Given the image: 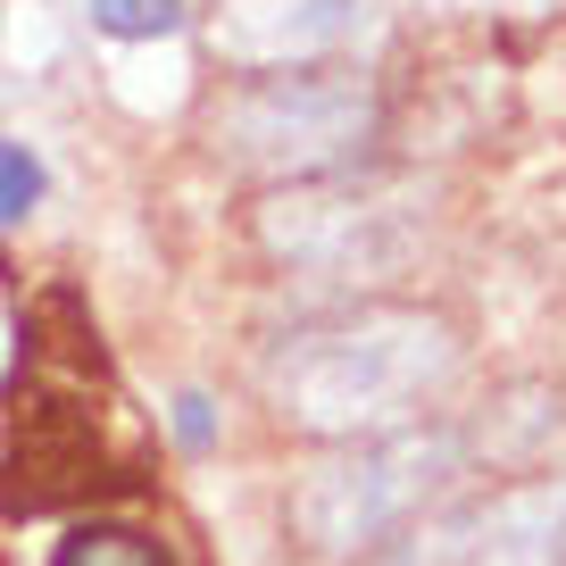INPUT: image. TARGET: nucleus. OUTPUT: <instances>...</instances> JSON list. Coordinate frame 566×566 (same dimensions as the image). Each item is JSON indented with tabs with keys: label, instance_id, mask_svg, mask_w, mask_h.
Instances as JSON below:
<instances>
[{
	"label": "nucleus",
	"instance_id": "nucleus-1",
	"mask_svg": "<svg viewBox=\"0 0 566 566\" xmlns=\"http://www.w3.org/2000/svg\"><path fill=\"white\" fill-rule=\"evenodd\" d=\"M459 375V334L433 308L367 301L342 308L325 325H301L266 358V400L292 433L317 442H367V433H400L433 391Z\"/></svg>",
	"mask_w": 566,
	"mask_h": 566
},
{
	"label": "nucleus",
	"instance_id": "nucleus-2",
	"mask_svg": "<svg viewBox=\"0 0 566 566\" xmlns=\"http://www.w3.org/2000/svg\"><path fill=\"white\" fill-rule=\"evenodd\" d=\"M467 433L450 424H400L367 442H334L283 492V525L317 566H367L384 542H400L417 516H433L467 475Z\"/></svg>",
	"mask_w": 566,
	"mask_h": 566
},
{
	"label": "nucleus",
	"instance_id": "nucleus-3",
	"mask_svg": "<svg viewBox=\"0 0 566 566\" xmlns=\"http://www.w3.org/2000/svg\"><path fill=\"white\" fill-rule=\"evenodd\" d=\"M217 159L266 184H317L350 176L384 134V101L367 75L342 67H292V75H250L226 108H217Z\"/></svg>",
	"mask_w": 566,
	"mask_h": 566
},
{
	"label": "nucleus",
	"instance_id": "nucleus-4",
	"mask_svg": "<svg viewBox=\"0 0 566 566\" xmlns=\"http://www.w3.org/2000/svg\"><path fill=\"white\" fill-rule=\"evenodd\" d=\"M259 250L275 266L308 283H384L417 259L424 242V200L400 184H350V176H317V184H283L259 200L250 217Z\"/></svg>",
	"mask_w": 566,
	"mask_h": 566
},
{
	"label": "nucleus",
	"instance_id": "nucleus-5",
	"mask_svg": "<svg viewBox=\"0 0 566 566\" xmlns=\"http://www.w3.org/2000/svg\"><path fill=\"white\" fill-rule=\"evenodd\" d=\"M125 467L101 450L84 408H42L34 424L18 433L9 467H0V509L9 516H51V509H84V500L125 492Z\"/></svg>",
	"mask_w": 566,
	"mask_h": 566
},
{
	"label": "nucleus",
	"instance_id": "nucleus-6",
	"mask_svg": "<svg viewBox=\"0 0 566 566\" xmlns=\"http://www.w3.org/2000/svg\"><path fill=\"white\" fill-rule=\"evenodd\" d=\"M367 25V0H217L209 51L233 75H292L334 59Z\"/></svg>",
	"mask_w": 566,
	"mask_h": 566
},
{
	"label": "nucleus",
	"instance_id": "nucleus-7",
	"mask_svg": "<svg viewBox=\"0 0 566 566\" xmlns=\"http://www.w3.org/2000/svg\"><path fill=\"white\" fill-rule=\"evenodd\" d=\"M467 566H566V475H542V483H516V492L483 500Z\"/></svg>",
	"mask_w": 566,
	"mask_h": 566
},
{
	"label": "nucleus",
	"instance_id": "nucleus-8",
	"mask_svg": "<svg viewBox=\"0 0 566 566\" xmlns=\"http://www.w3.org/2000/svg\"><path fill=\"white\" fill-rule=\"evenodd\" d=\"M475 525H483V500H442V509L417 516L400 542L375 549L367 566H467L475 558Z\"/></svg>",
	"mask_w": 566,
	"mask_h": 566
},
{
	"label": "nucleus",
	"instance_id": "nucleus-9",
	"mask_svg": "<svg viewBox=\"0 0 566 566\" xmlns=\"http://www.w3.org/2000/svg\"><path fill=\"white\" fill-rule=\"evenodd\" d=\"M51 566H176V549H167L150 525H117V516H75V525L59 533Z\"/></svg>",
	"mask_w": 566,
	"mask_h": 566
},
{
	"label": "nucleus",
	"instance_id": "nucleus-10",
	"mask_svg": "<svg viewBox=\"0 0 566 566\" xmlns=\"http://www.w3.org/2000/svg\"><path fill=\"white\" fill-rule=\"evenodd\" d=\"M92 25L117 42H150V34H176L184 25V0H92Z\"/></svg>",
	"mask_w": 566,
	"mask_h": 566
},
{
	"label": "nucleus",
	"instance_id": "nucleus-11",
	"mask_svg": "<svg viewBox=\"0 0 566 566\" xmlns=\"http://www.w3.org/2000/svg\"><path fill=\"white\" fill-rule=\"evenodd\" d=\"M34 200H42V159L25 142H0V226H18Z\"/></svg>",
	"mask_w": 566,
	"mask_h": 566
},
{
	"label": "nucleus",
	"instance_id": "nucleus-12",
	"mask_svg": "<svg viewBox=\"0 0 566 566\" xmlns=\"http://www.w3.org/2000/svg\"><path fill=\"white\" fill-rule=\"evenodd\" d=\"M176 442H184V450H209V442H217V417H209V400H200V391H184V400H176Z\"/></svg>",
	"mask_w": 566,
	"mask_h": 566
}]
</instances>
